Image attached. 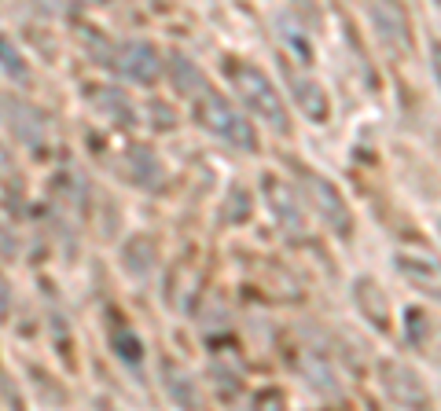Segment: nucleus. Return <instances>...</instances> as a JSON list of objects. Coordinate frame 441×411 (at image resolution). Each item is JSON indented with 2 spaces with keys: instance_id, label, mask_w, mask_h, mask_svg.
Returning <instances> with one entry per match:
<instances>
[{
  "instance_id": "3",
  "label": "nucleus",
  "mask_w": 441,
  "mask_h": 411,
  "mask_svg": "<svg viewBox=\"0 0 441 411\" xmlns=\"http://www.w3.org/2000/svg\"><path fill=\"white\" fill-rule=\"evenodd\" d=\"M294 173H298L302 202L313 209L335 235L350 239L353 235V209H350L346 199H342V191L331 184L328 176H320L317 169H309V166H294Z\"/></svg>"
},
{
  "instance_id": "1",
  "label": "nucleus",
  "mask_w": 441,
  "mask_h": 411,
  "mask_svg": "<svg viewBox=\"0 0 441 411\" xmlns=\"http://www.w3.org/2000/svg\"><path fill=\"white\" fill-rule=\"evenodd\" d=\"M228 81L236 85L239 92V100L247 103L250 114H257L265 125H272L276 133H290V114H287V103H283V96L280 89L272 85V77L254 67V63H243V59H228Z\"/></svg>"
},
{
  "instance_id": "9",
  "label": "nucleus",
  "mask_w": 441,
  "mask_h": 411,
  "mask_svg": "<svg viewBox=\"0 0 441 411\" xmlns=\"http://www.w3.org/2000/svg\"><path fill=\"white\" fill-rule=\"evenodd\" d=\"M118 70H122L125 77L140 81V85H155L158 74H162V56H158L147 41H133V44H125V48H122V56H118Z\"/></svg>"
},
{
  "instance_id": "8",
  "label": "nucleus",
  "mask_w": 441,
  "mask_h": 411,
  "mask_svg": "<svg viewBox=\"0 0 441 411\" xmlns=\"http://www.w3.org/2000/svg\"><path fill=\"white\" fill-rule=\"evenodd\" d=\"M283 77H287V89H290V96H294V103L302 107V114L305 118H313L317 125L320 122H328V114H331V103H328V92H324V85L317 77H309V74H302V70H294L290 63H283Z\"/></svg>"
},
{
  "instance_id": "4",
  "label": "nucleus",
  "mask_w": 441,
  "mask_h": 411,
  "mask_svg": "<svg viewBox=\"0 0 441 411\" xmlns=\"http://www.w3.org/2000/svg\"><path fill=\"white\" fill-rule=\"evenodd\" d=\"M394 268L412 283L416 290H423L427 298L441 301V257L430 250L423 239L408 235L394 246Z\"/></svg>"
},
{
  "instance_id": "12",
  "label": "nucleus",
  "mask_w": 441,
  "mask_h": 411,
  "mask_svg": "<svg viewBox=\"0 0 441 411\" xmlns=\"http://www.w3.org/2000/svg\"><path fill=\"white\" fill-rule=\"evenodd\" d=\"M430 67H434V77H437V85H441V41L430 44Z\"/></svg>"
},
{
  "instance_id": "11",
  "label": "nucleus",
  "mask_w": 441,
  "mask_h": 411,
  "mask_svg": "<svg viewBox=\"0 0 441 411\" xmlns=\"http://www.w3.org/2000/svg\"><path fill=\"white\" fill-rule=\"evenodd\" d=\"M114 345H118V356H125V360H140V341L136 338H118V334H114Z\"/></svg>"
},
{
  "instance_id": "7",
  "label": "nucleus",
  "mask_w": 441,
  "mask_h": 411,
  "mask_svg": "<svg viewBox=\"0 0 441 411\" xmlns=\"http://www.w3.org/2000/svg\"><path fill=\"white\" fill-rule=\"evenodd\" d=\"M383 389H386V397L390 400H397L404 407H423V404H430V393L427 386H423V378L408 367V364H397V360H383Z\"/></svg>"
},
{
  "instance_id": "2",
  "label": "nucleus",
  "mask_w": 441,
  "mask_h": 411,
  "mask_svg": "<svg viewBox=\"0 0 441 411\" xmlns=\"http://www.w3.org/2000/svg\"><path fill=\"white\" fill-rule=\"evenodd\" d=\"M188 100L195 103V118H199V125H206L214 136L228 140L232 147H243V151H257V133H254L250 118L239 114L214 85H210V81H203Z\"/></svg>"
},
{
  "instance_id": "5",
  "label": "nucleus",
  "mask_w": 441,
  "mask_h": 411,
  "mask_svg": "<svg viewBox=\"0 0 441 411\" xmlns=\"http://www.w3.org/2000/svg\"><path fill=\"white\" fill-rule=\"evenodd\" d=\"M371 22H375V34L383 37L386 48H397V52H412L416 48L412 19H408L401 0H375L371 4Z\"/></svg>"
},
{
  "instance_id": "6",
  "label": "nucleus",
  "mask_w": 441,
  "mask_h": 411,
  "mask_svg": "<svg viewBox=\"0 0 441 411\" xmlns=\"http://www.w3.org/2000/svg\"><path fill=\"white\" fill-rule=\"evenodd\" d=\"M261 188H265V199H269V206H272L283 232L290 239L305 235V202H302V195L290 184H283V180H276V173H269L265 180H261Z\"/></svg>"
},
{
  "instance_id": "13",
  "label": "nucleus",
  "mask_w": 441,
  "mask_h": 411,
  "mask_svg": "<svg viewBox=\"0 0 441 411\" xmlns=\"http://www.w3.org/2000/svg\"><path fill=\"white\" fill-rule=\"evenodd\" d=\"M437 228H441V221H437Z\"/></svg>"
},
{
  "instance_id": "10",
  "label": "nucleus",
  "mask_w": 441,
  "mask_h": 411,
  "mask_svg": "<svg viewBox=\"0 0 441 411\" xmlns=\"http://www.w3.org/2000/svg\"><path fill=\"white\" fill-rule=\"evenodd\" d=\"M353 301L361 308V316L371 320L375 331H390V301H386V290L375 283L371 275H361L353 283Z\"/></svg>"
}]
</instances>
